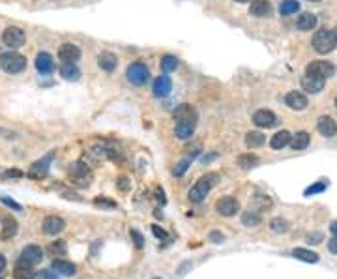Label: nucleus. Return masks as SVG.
I'll return each mask as SVG.
<instances>
[{
	"label": "nucleus",
	"instance_id": "f257e3e1",
	"mask_svg": "<svg viewBox=\"0 0 337 279\" xmlns=\"http://www.w3.org/2000/svg\"><path fill=\"white\" fill-rule=\"evenodd\" d=\"M217 174L215 173H208V174H204V176H201L199 180H197V184L191 189H189V201L191 203H202L206 199V195L210 193V189L217 184Z\"/></svg>",
	"mask_w": 337,
	"mask_h": 279
},
{
	"label": "nucleus",
	"instance_id": "f03ea898",
	"mask_svg": "<svg viewBox=\"0 0 337 279\" xmlns=\"http://www.w3.org/2000/svg\"><path fill=\"white\" fill-rule=\"evenodd\" d=\"M67 173H69V178H71V182H73L75 186L88 187L90 186V182H92L90 167H88L84 161H75V163H71L69 169H67Z\"/></svg>",
	"mask_w": 337,
	"mask_h": 279
},
{
	"label": "nucleus",
	"instance_id": "7ed1b4c3",
	"mask_svg": "<svg viewBox=\"0 0 337 279\" xmlns=\"http://www.w3.org/2000/svg\"><path fill=\"white\" fill-rule=\"evenodd\" d=\"M337 47V39L334 36V32L332 30H318L317 34L313 36V49L320 53V55H328V53H332L334 49Z\"/></svg>",
	"mask_w": 337,
	"mask_h": 279
},
{
	"label": "nucleus",
	"instance_id": "20e7f679",
	"mask_svg": "<svg viewBox=\"0 0 337 279\" xmlns=\"http://www.w3.org/2000/svg\"><path fill=\"white\" fill-rule=\"evenodd\" d=\"M0 66L6 73H21L27 68V58L19 53H4L0 56Z\"/></svg>",
	"mask_w": 337,
	"mask_h": 279
},
{
	"label": "nucleus",
	"instance_id": "39448f33",
	"mask_svg": "<svg viewBox=\"0 0 337 279\" xmlns=\"http://www.w3.org/2000/svg\"><path fill=\"white\" fill-rule=\"evenodd\" d=\"M126 75H128V81H130L131 84L140 86V84H144L150 79V70H148V66L142 64V62H133V64L128 66Z\"/></svg>",
	"mask_w": 337,
	"mask_h": 279
},
{
	"label": "nucleus",
	"instance_id": "423d86ee",
	"mask_svg": "<svg viewBox=\"0 0 337 279\" xmlns=\"http://www.w3.org/2000/svg\"><path fill=\"white\" fill-rule=\"evenodd\" d=\"M305 73L307 75H313V77H318V79H330L332 75L336 73V68L334 64H330L326 60H315V62H311L307 64L305 68Z\"/></svg>",
	"mask_w": 337,
	"mask_h": 279
},
{
	"label": "nucleus",
	"instance_id": "0eeeda50",
	"mask_svg": "<svg viewBox=\"0 0 337 279\" xmlns=\"http://www.w3.org/2000/svg\"><path fill=\"white\" fill-rule=\"evenodd\" d=\"M25 32L19 27H8L2 34V41L4 45L9 47V49H19V47L25 45Z\"/></svg>",
	"mask_w": 337,
	"mask_h": 279
},
{
	"label": "nucleus",
	"instance_id": "6e6552de",
	"mask_svg": "<svg viewBox=\"0 0 337 279\" xmlns=\"http://www.w3.org/2000/svg\"><path fill=\"white\" fill-rule=\"evenodd\" d=\"M215 210H217L221 215H225V217H233V215L240 210V203L231 195L221 197V199H217V203H215Z\"/></svg>",
	"mask_w": 337,
	"mask_h": 279
},
{
	"label": "nucleus",
	"instance_id": "1a4fd4ad",
	"mask_svg": "<svg viewBox=\"0 0 337 279\" xmlns=\"http://www.w3.org/2000/svg\"><path fill=\"white\" fill-rule=\"evenodd\" d=\"M43 259V249L39 247V245H27L23 253H21V259L19 262H23V264H28V266H36L39 264Z\"/></svg>",
	"mask_w": 337,
	"mask_h": 279
},
{
	"label": "nucleus",
	"instance_id": "9d476101",
	"mask_svg": "<svg viewBox=\"0 0 337 279\" xmlns=\"http://www.w3.org/2000/svg\"><path fill=\"white\" fill-rule=\"evenodd\" d=\"M66 229V221L60 215H47L43 219V233L49 236H56Z\"/></svg>",
	"mask_w": 337,
	"mask_h": 279
},
{
	"label": "nucleus",
	"instance_id": "9b49d317",
	"mask_svg": "<svg viewBox=\"0 0 337 279\" xmlns=\"http://www.w3.org/2000/svg\"><path fill=\"white\" fill-rule=\"evenodd\" d=\"M58 58L67 64V62H77L81 58V49L75 45V43H62L60 49H58Z\"/></svg>",
	"mask_w": 337,
	"mask_h": 279
},
{
	"label": "nucleus",
	"instance_id": "f8f14e48",
	"mask_svg": "<svg viewBox=\"0 0 337 279\" xmlns=\"http://www.w3.org/2000/svg\"><path fill=\"white\" fill-rule=\"evenodd\" d=\"M253 122H255V126L268 130V128H273L277 124V116L271 111H268V109H259L253 114Z\"/></svg>",
	"mask_w": 337,
	"mask_h": 279
},
{
	"label": "nucleus",
	"instance_id": "ddd939ff",
	"mask_svg": "<svg viewBox=\"0 0 337 279\" xmlns=\"http://www.w3.org/2000/svg\"><path fill=\"white\" fill-rule=\"evenodd\" d=\"M285 105L292 111H303L307 107V98L298 90H292L285 96Z\"/></svg>",
	"mask_w": 337,
	"mask_h": 279
},
{
	"label": "nucleus",
	"instance_id": "4468645a",
	"mask_svg": "<svg viewBox=\"0 0 337 279\" xmlns=\"http://www.w3.org/2000/svg\"><path fill=\"white\" fill-rule=\"evenodd\" d=\"M152 90H154V96H156V98H167L168 94H170V90H172V81H170V77H168V75H159L158 79L154 81Z\"/></svg>",
	"mask_w": 337,
	"mask_h": 279
},
{
	"label": "nucleus",
	"instance_id": "2eb2a0df",
	"mask_svg": "<svg viewBox=\"0 0 337 279\" xmlns=\"http://www.w3.org/2000/svg\"><path fill=\"white\" fill-rule=\"evenodd\" d=\"M51 159H53V154H49V156L41 158L39 161H36V163L30 167V171H28V176L36 178V180H41V178L49 173V163H51Z\"/></svg>",
	"mask_w": 337,
	"mask_h": 279
},
{
	"label": "nucleus",
	"instance_id": "dca6fc26",
	"mask_svg": "<svg viewBox=\"0 0 337 279\" xmlns=\"http://www.w3.org/2000/svg\"><path fill=\"white\" fill-rule=\"evenodd\" d=\"M324 79H318V77H313V75H303L302 77V88L309 94H318L322 92V88H324Z\"/></svg>",
	"mask_w": 337,
	"mask_h": 279
},
{
	"label": "nucleus",
	"instance_id": "f3484780",
	"mask_svg": "<svg viewBox=\"0 0 337 279\" xmlns=\"http://www.w3.org/2000/svg\"><path fill=\"white\" fill-rule=\"evenodd\" d=\"M317 130L320 131V135H324V137H334L337 133V124L332 116H320L317 122Z\"/></svg>",
	"mask_w": 337,
	"mask_h": 279
},
{
	"label": "nucleus",
	"instance_id": "a211bd4d",
	"mask_svg": "<svg viewBox=\"0 0 337 279\" xmlns=\"http://www.w3.org/2000/svg\"><path fill=\"white\" fill-rule=\"evenodd\" d=\"M36 70L41 75L51 73V71L55 70V60H53V56L49 55V53H39V55L36 56Z\"/></svg>",
	"mask_w": 337,
	"mask_h": 279
},
{
	"label": "nucleus",
	"instance_id": "6ab92c4d",
	"mask_svg": "<svg viewBox=\"0 0 337 279\" xmlns=\"http://www.w3.org/2000/svg\"><path fill=\"white\" fill-rule=\"evenodd\" d=\"M197 118H199V114H197L195 107H191V105H187V103H182L176 111H174V120L176 122H186V120L197 122Z\"/></svg>",
	"mask_w": 337,
	"mask_h": 279
},
{
	"label": "nucleus",
	"instance_id": "aec40b11",
	"mask_svg": "<svg viewBox=\"0 0 337 279\" xmlns=\"http://www.w3.org/2000/svg\"><path fill=\"white\" fill-rule=\"evenodd\" d=\"M270 11L271 4L268 0H253L249 6V13L253 17H266V15H270Z\"/></svg>",
	"mask_w": 337,
	"mask_h": 279
},
{
	"label": "nucleus",
	"instance_id": "412c9836",
	"mask_svg": "<svg viewBox=\"0 0 337 279\" xmlns=\"http://www.w3.org/2000/svg\"><path fill=\"white\" fill-rule=\"evenodd\" d=\"M197 122L195 120H186V122H176V128H174V133H176L178 139H189L195 131Z\"/></svg>",
	"mask_w": 337,
	"mask_h": 279
},
{
	"label": "nucleus",
	"instance_id": "4be33fe9",
	"mask_svg": "<svg viewBox=\"0 0 337 279\" xmlns=\"http://www.w3.org/2000/svg\"><path fill=\"white\" fill-rule=\"evenodd\" d=\"M309 140H311V137H309L307 131H298L296 135H290V148L296 150V152H300V150H305L309 144Z\"/></svg>",
	"mask_w": 337,
	"mask_h": 279
},
{
	"label": "nucleus",
	"instance_id": "5701e85b",
	"mask_svg": "<svg viewBox=\"0 0 337 279\" xmlns=\"http://www.w3.org/2000/svg\"><path fill=\"white\" fill-rule=\"evenodd\" d=\"M98 64H100V68H101L103 71L111 73V71H114V68H116V64H118V60H116V55H112V53H109V51H105V53H101V55L98 56Z\"/></svg>",
	"mask_w": 337,
	"mask_h": 279
},
{
	"label": "nucleus",
	"instance_id": "b1692460",
	"mask_svg": "<svg viewBox=\"0 0 337 279\" xmlns=\"http://www.w3.org/2000/svg\"><path fill=\"white\" fill-rule=\"evenodd\" d=\"M53 270L56 274H60V276H73L75 272H77V266H75L73 262L64 261V259H55L53 261Z\"/></svg>",
	"mask_w": 337,
	"mask_h": 279
},
{
	"label": "nucleus",
	"instance_id": "393cba45",
	"mask_svg": "<svg viewBox=\"0 0 337 279\" xmlns=\"http://www.w3.org/2000/svg\"><path fill=\"white\" fill-rule=\"evenodd\" d=\"M289 142H290V133L287 130H281L271 137L270 146L273 150H283L285 146H289Z\"/></svg>",
	"mask_w": 337,
	"mask_h": 279
},
{
	"label": "nucleus",
	"instance_id": "a878e982",
	"mask_svg": "<svg viewBox=\"0 0 337 279\" xmlns=\"http://www.w3.org/2000/svg\"><path fill=\"white\" fill-rule=\"evenodd\" d=\"M296 27L302 30V32H307V30H313L317 27V15L315 13H302L296 21Z\"/></svg>",
	"mask_w": 337,
	"mask_h": 279
},
{
	"label": "nucleus",
	"instance_id": "bb28decb",
	"mask_svg": "<svg viewBox=\"0 0 337 279\" xmlns=\"http://www.w3.org/2000/svg\"><path fill=\"white\" fill-rule=\"evenodd\" d=\"M2 233H0V238L2 240H11L15 234H17V221L11 219V217H4L2 221Z\"/></svg>",
	"mask_w": 337,
	"mask_h": 279
},
{
	"label": "nucleus",
	"instance_id": "cd10ccee",
	"mask_svg": "<svg viewBox=\"0 0 337 279\" xmlns=\"http://www.w3.org/2000/svg\"><path fill=\"white\" fill-rule=\"evenodd\" d=\"M266 142V135H262L261 131H249L245 135V144L247 148H259Z\"/></svg>",
	"mask_w": 337,
	"mask_h": 279
},
{
	"label": "nucleus",
	"instance_id": "c85d7f7f",
	"mask_svg": "<svg viewBox=\"0 0 337 279\" xmlns=\"http://www.w3.org/2000/svg\"><path fill=\"white\" fill-rule=\"evenodd\" d=\"M292 257L294 259H298V261H303V262H318V255L315 251H309V249H303V247H296L294 251H292Z\"/></svg>",
	"mask_w": 337,
	"mask_h": 279
},
{
	"label": "nucleus",
	"instance_id": "c756f323",
	"mask_svg": "<svg viewBox=\"0 0 337 279\" xmlns=\"http://www.w3.org/2000/svg\"><path fill=\"white\" fill-rule=\"evenodd\" d=\"M60 75L64 77L66 81H77L79 75H81V71H79V68H77L73 62H67V64H64L60 68Z\"/></svg>",
	"mask_w": 337,
	"mask_h": 279
},
{
	"label": "nucleus",
	"instance_id": "7c9ffc66",
	"mask_svg": "<svg viewBox=\"0 0 337 279\" xmlns=\"http://www.w3.org/2000/svg\"><path fill=\"white\" fill-rule=\"evenodd\" d=\"M261 221L262 215L257 210H247L242 214V225H245V227H257V225H261Z\"/></svg>",
	"mask_w": 337,
	"mask_h": 279
},
{
	"label": "nucleus",
	"instance_id": "2f4dec72",
	"mask_svg": "<svg viewBox=\"0 0 337 279\" xmlns=\"http://www.w3.org/2000/svg\"><path fill=\"white\" fill-rule=\"evenodd\" d=\"M34 270H32V266H28V264H23V262H19L17 266H15V272H13V278L15 279H34Z\"/></svg>",
	"mask_w": 337,
	"mask_h": 279
},
{
	"label": "nucleus",
	"instance_id": "473e14b6",
	"mask_svg": "<svg viewBox=\"0 0 337 279\" xmlns=\"http://www.w3.org/2000/svg\"><path fill=\"white\" fill-rule=\"evenodd\" d=\"M300 9L298 0H283L279 4V13L281 15H290V13H296Z\"/></svg>",
	"mask_w": 337,
	"mask_h": 279
},
{
	"label": "nucleus",
	"instance_id": "72a5a7b5",
	"mask_svg": "<svg viewBox=\"0 0 337 279\" xmlns=\"http://www.w3.org/2000/svg\"><path fill=\"white\" fill-rule=\"evenodd\" d=\"M47 251L51 253V255H55V257H62V255H66V251H67V247H66V242H64V240H55L53 244H49Z\"/></svg>",
	"mask_w": 337,
	"mask_h": 279
},
{
	"label": "nucleus",
	"instance_id": "f704fd0d",
	"mask_svg": "<svg viewBox=\"0 0 337 279\" xmlns=\"http://www.w3.org/2000/svg\"><path fill=\"white\" fill-rule=\"evenodd\" d=\"M178 68V58L172 55H165L163 58H161V70L165 71V73H168V71H174Z\"/></svg>",
	"mask_w": 337,
	"mask_h": 279
},
{
	"label": "nucleus",
	"instance_id": "c9c22d12",
	"mask_svg": "<svg viewBox=\"0 0 337 279\" xmlns=\"http://www.w3.org/2000/svg\"><path fill=\"white\" fill-rule=\"evenodd\" d=\"M257 163H259V158H257L255 154H242V156L238 158V165L242 169H253Z\"/></svg>",
	"mask_w": 337,
	"mask_h": 279
},
{
	"label": "nucleus",
	"instance_id": "e433bc0d",
	"mask_svg": "<svg viewBox=\"0 0 337 279\" xmlns=\"http://www.w3.org/2000/svg\"><path fill=\"white\" fill-rule=\"evenodd\" d=\"M270 229L273 233H287L289 231V221L287 219H281V217H275L270 221Z\"/></svg>",
	"mask_w": 337,
	"mask_h": 279
},
{
	"label": "nucleus",
	"instance_id": "4c0bfd02",
	"mask_svg": "<svg viewBox=\"0 0 337 279\" xmlns=\"http://www.w3.org/2000/svg\"><path fill=\"white\" fill-rule=\"evenodd\" d=\"M328 186H330V184H328V180H320V182H317V184H313L311 187L305 189V195L311 197V195H317V193H322Z\"/></svg>",
	"mask_w": 337,
	"mask_h": 279
},
{
	"label": "nucleus",
	"instance_id": "58836bf2",
	"mask_svg": "<svg viewBox=\"0 0 337 279\" xmlns=\"http://www.w3.org/2000/svg\"><path fill=\"white\" fill-rule=\"evenodd\" d=\"M94 205L101 206V208H107V210L116 208V203H114V201H109V199H105V197H98V199H94Z\"/></svg>",
	"mask_w": 337,
	"mask_h": 279
},
{
	"label": "nucleus",
	"instance_id": "ea45409f",
	"mask_svg": "<svg viewBox=\"0 0 337 279\" xmlns=\"http://www.w3.org/2000/svg\"><path fill=\"white\" fill-rule=\"evenodd\" d=\"M130 234H131V240H133V244H135V247H142V245H144V242H142V240H144V238H142V234L139 233V231H135V229H131L130 231Z\"/></svg>",
	"mask_w": 337,
	"mask_h": 279
},
{
	"label": "nucleus",
	"instance_id": "a19ab883",
	"mask_svg": "<svg viewBox=\"0 0 337 279\" xmlns=\"http://www.w3.org/2000/svg\"><path fill=\"white\" fill-rule=\"evenodd\" d=\"M187 167H189V159H182L176 167H174V174H176V176H182V174L187 171Z\"/></svg>",
	"mask_w": 337,
	"mask_h": 279
},
{
	"label": "nucleus",
	"instance_id": "79ce46f5",
	"mask_svg": "<svg viewBox=\"0 0 337 279\" xmlns=\"http://www.w3.org/2000/svg\"><path fill=\"white\" fill-rule=\"evenodd\" d=\"M152 233H154V236L156 238H159V240H168V234L159 227V225H152Z\"/></svg>",
	"mask_w": 337,
	"mask_h": 279
},
{
	"label": "nucleus",
	"instance_id": "37998d69",
	"mask_svg": "<svg viewBox=\"0 0 337 279\" xmlns=\"http://www.w3.org/2000/svg\"><path fill=\"white\" fill-rule=\"evenodd\" d=\"M116 186H118V189H120V191H130V189H131V182L126 176H122V178H118V180H116Z\"/></svg>",
	"mask_w": 337,
	"mask_h": 279
},
{
	"label": "nucleus",
	"instance_id": "c03bdc74",
	"mask_svg": "<svg viewBox=\"0 0 337 279\" xmlns=\"http://www.w3.org/2000/svg\"><path fill=\"white\" fill-rule=\"evenodd\" d=\"M0 201H2V203H4L6 206H9V208H13V210H23V206L19 205V203H15L13 199H8V197L0 195Z\"/></svg>",
	"mask_w": 337,
	"mask_h": 279
},
{
	"label": "nucleus",
	"instance_id": "a18cd8bd",
	"mask_svg": "<svg viewBox=\"0 0 337 279\" xmlns=\"http://www.w3.org/2000/svg\"><path fill=\"white\" fill-rule=\"evenodd\" d=\"M255 201H257V203H259L262 208H268V206H271V201L266 195H257V197H255Z\"/></svg>",
	"mask_w": 337,
	"mask_h": 279
},
{
	"label": "nucleus",
	"instance_id": "49530a36",
	"mask_svg": "<svg viewBox=\"0 0 337 279\" xmlns=\"http://www.w3.org/2000/svg\"><path fill=\"white\" fill-rule=\"evenodd\" d=\"M210 240H212L214 244H219V242H223L225 240V236L219 233V231H212V233H210Z\"/></svg>",
	"mask_w": 337,
	"mask_h": 279
},
{
	"label": "nucleus",
	"instance_id": "de8ad7c7",
	"mask_svg": "<svg viewBox=\"0 0 337 279\" xmlns=\"http://www.w3.org/2000/svg\"><path fill=\"white\" fill-rule=\"evenodd\" d=\"M320 240H322V234H320V233L309 234V238H307L309 244H320Z\"/></svg>",
	"mask_w": 337,
	"mask_h": 279
},
{
	"label": "nucleus",
	"instance_id": "09e8293b",
	"mask_svg": "<svg viewBox=\"0 0 337 279\" xmlns=\"http://www.w3.org/2000/svg\"><path fill=\"white\" fill-rule=\"evenodd\" d=\"M328 249L334 253V255H337V236H334V238L328 242Z\"/></svg>",
	"mask_w": 337,
	"mask_h": 279
},
{
	"label": "nucleus",
	"instance_id": "8fccbe9b",
	"mask_svg": "<svg viewBox=\"0 0 337 279\" xmlns=\"http://www.w3.org/2000/svg\"><path fill=\"white\" fill-rule=\"evenodd\" d=\"M6 266H8V261H6V257L0 253V274L6 270Z\"/></svg>",
	"mask_w": 337,
	"mask_h": 279
},
{
	"label": "nucleus",
	"instance_id": "3c124183",
	"mask_svg": "<svg viewBox=\"0 0 337 279\" xmlns=\"http://www.w3.org/2000/svg\"><path fill=\"white\" fill-rule=\"evenodd\" d=\"M6 176H23V173L21 171H8Z\"/></svg>",
	"mask_w": 337,
	"mask_h": 279
},
{
	"label": "nucleus",
	"instance_id": "603ef678",
	"mask_svg": "<svg viewBox=\"0 0 337 279\" xmlns=\"http://www.w3.org/2000/svg\"><path fill=\"white\" fill-rule=\"evenodd\" d=\"M330 231L334 233V236H337V221H332V225H330Z\"/></svg>",
	"mask_w": 337,
	"mask_h": 279
},
{
	"label": "nucleus",
	"instance_id": "864d4df0",
	"mask_svg": "<svg viewBox=\"0 0 337 279\" xmlns=\"http://www.w3.org/2000/svg\"><path fill=\"white\" fill-rule=\"evenodd\" d=\"M158 201L161 205H165V197H163V191H158Z\"/></svg>",
	"mask_w": 337,
	"mask_h": 279
},
{
	"label": "nucleus",
	"instance_id": "5fc2aeb1",
	"mask_svg": "<svg viewBox=\"0 0 337 279\" xmlns=\"http://www.w3.org/2000/svg\"><path fill=\"white\" fill-rule=\"evenodd\" d=\"M215 158H217V154H212V156H206L202 161H204V163H208V161H212V159H215Z\"/></svg>",
	"mask_w": 337,
	"mask_h": 279
},
{
	"label": "nucleus",
	"instance_id": "6e6d98bb",
	"mask_svg": "<svg viewBox=\"0 0 337 279\" xmlns=\"http://www.w3.org/2000/svg\"><path fill=\"white\" fill-rule=\"evenodd\" d=\"M332 32H334V36H336V39H337V27H336V28H332Z\"/></svg>",
	"mask_w": 337,
	"mask_h": 279
},
{
	"label": "nucleus",
	"instance_id": "4d7b16f0",
	"mask_svg": "<svg viewBox=\"0 0 337 279\" xmlns=\"http://www.w3.org/2000/svg\"><path fill=\"white\" fill-rule=\"evenodd\" d=\"M236 2H240V4H245V2H249V0H236Z\"/></svg>",
	"mask_w": 337,
	"mask_h": 279
},
{
	"label": "nucleus",
	"instance_id": "13d9d810",
	"mask_svg": "<svg viewBox=\"0 0 337 279\" xmlns=\"http://www.w3.org/2000/svg\"><path fill=\"white\" fill-rule=\"evenodd\" d=\"M309 2H318V0H309Z\"/></svg>",
	"mask_w": 337,
	"mask_h": 279
},
{
	"label": "nucleus",
	"instance_id": "bf43d9fd",
	"mask_svg": "<svg viewBox=\"0 0 337 279\" xmlns=\"http://www.w3.org/2000/svg\"><path fill=\"white\" fill-rule=\"evenodd\" d=\"M336 107H337V96H336Z\"/></svg>",
	"mask_w": 337,
	"mask_h": 279
},
{
	"label": "nucleus",
	"instance_id": "052dcab7",
	"mask_svg": "<svg viewBox=\"0 0 337 279\" xmlns=\"http://www.w3.org/2000/svg\"><path fill=\"white\" fill-rule=\"evenodd\" d=\"M154 279H159V278H154Z\"/></svg>",
	"mask_w": 337,
	"mask_h": 279
}]
</instances>
